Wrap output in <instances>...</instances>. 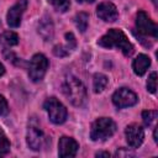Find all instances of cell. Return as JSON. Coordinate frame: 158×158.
Segmentation results:
<instances>
[{
	"instance_id": "4fadbf2b",
	"label": "cell",
	"mask_w": 158,
	"mask_h": 158,
	"mask_svg": "<svg viewBox=\"0 0 158 158\" xmlns=\"http://www.w3.org/2000/svg\"><path fill=\"white\" fill-rule=\"evenodd\" d=\"M149 65H151V59H149V57L146 56V54H138V56L135 58L133 63H132L133 72H135L137 75H143V74L147 72V69H148Z\"/></svg>"
},
{
	"instance_id": "7402d4cb",
	"label": "cell",
	"mask_w": 158,
	"mask_h": 158,
	"mask_svg": "<svg viewBox=\"0 0 158 158\" xmlns=\"http://www.w3.org/2000/svg\"><path fill=\"white\" fill-rule=\"evenodd\" d=\"M53 53L58 57H64L67 54H69V49L68 47H63V46H56L53 48Z\"/></svg>"
},
{
	"instance_id": "e0dca14e",
	"label": "cell",
	"mask_w": 158,
	"mask_h": 158,
	"mask_svg": "<svg viewBox=\"0 0 158 158\" xmlns=\"http://www.w3.org/2000/svg\"><path fill=\"white\" fill-rule=\"evenodd\" d=\"M89 16L88 14L85 12H79L75 17V23H77V27L79 28L80 32H85V30L88 28V23H89Z\"/></svg>"
},
{
	"instance_id": "7a4b0ae2",
	"label": "cell",
	"mask_w": 158,
	"mask_h": 158,
	"mask_svg": "<svg viewBox=\"0 0 158 158\" xmlns=\"http://www.w3.org/2000/svg\"><path fill=\"white\" fill-rule=\"evenodd\" d=\"M64 95L75 106H83L86 101V90L84 84L74 75H68L62 85Z\"/></svg>"
},
{
	"instance_id": "30bf717a",
	"label": "cell",
	"mask_w": 158,
	"mask_h": 158,
	"mask_svg": "<svg viewBox=\"0 0 158 158\" xmlns=\"http://www.w3.org/2000/svg\"><path fill=\"white\" fill-rule=\"evenodd\" d=\"M125 135H126V139H127V143L130 147L132 148H138L142 142H143V138H144V132H143V128L138 125H128L125 130Z\"/></svg>"
},
{
	"instance_id": "d4e9b609",
	"label": "cell",
	"mask_w": 158,
	"mask_h": 158,
	"mask_svg": "<svg viewBox=\"0 0 158 158\" xmlns=\"http://www.w3.org/2000/svg\"><path fill=\"white\" fill-rule=\"evenodd\" d=\"M115 156H116V157H122V156H133V154H132V153H130V152H125V151L121 148L120 151H117V152H116V154H115Z\"/></svg>"
},
{
	"instance_id": "5b68a950",
	"label": "cell",
	"mask_w": 158,
	"mask_h": 158,
	"mask_svg": "<svg viewBox=\"0 0 158 158\" xmlns=\"http://www.w3.org/2000/svg\"><path fill=\"white\" fill-rule=\"evenodd\" d=\"M46 111L48 112V117L53 123H63L67 118V109L64 105L58 101L56 98H49L43 104Z\"/></svg>"
},
{
	"instance_id": "8fae6325",
	"label": "cell",
	"mask_w": 158,
	"mask_h": 158,
	"mask_svg": "<svg viewBox=\"0 0 158 158\" xmlns=\"http://www.w3.org/2000/svg\"><path fill=\"white\" fill-rule=\"evenodd\" d=\"M78 148H79V144L74 138L67 137V136H63L62 138H59V143H58L59 157H75Z\"/></svg>"
},
{
	"instance_id": "6da1fadb",
	"label": "cell",
	"mask_w": 158,
	"mask_h": 158,
	"mask_svg": "<svg viewBox=\"0 0 158 158\" xmlns=\"http://www.w3.org/2000/svg\"><path fill=\"white\" fill-rule=\"evenodd\" d=\"M98 44L105 48H111V47H117L118 49L122 51L125 56H131L133 52V46L128 41L127 36L117 28H111L104 35L99 41Z\"/></svg>"
},
{
	"instance_id": "83f0119b",
	"label": "cell",
	"mask_w": 158,
	"mask_h": 158,
	"mask_svg": "<svg viewBox=\"0 0 158 158\" xmlns=\"http://www.w3.org/2000/svg\"><path fill=\"white\" fill-rule=\"evenodd\" d=\"M78 2H93L94 0H77Z\"/></svg>"
},
{
	"instance_id": "2e32d148",
	"label": "cell",
	"mask_w": 158,
	"mask_h": 158,
	"mask_svg": "<svg viewBox=\"0 0 158 158\" xmlns=\"http://www.w3.org/2000/svg\"><path fill=\"white\" fill-rule=\"evenodd\" d=\"M0 42L6 46H16L19 43V36L12 31H6L0 36Z\"/></svg>"
},
{
	"instance_id": "f546056e",
	"label": "cell",
	"mask_w": 158,
	"mask_h": 158,
	"mask_svg": "<svg viewBox=\"0 0 158 158\" xmlns=\"http://www.w3.org/2000/svg\"><path fill=\"white\" fill-rule=\"evenodd\" d=\"M152 1H153V2H154V4H157V0H152Z\"/></svg>"
},
{
	"instance_id": "484cf974",
	"label": "cell",
	"mask_w": 158,
	"mask_h": 158,
	"mask_svg": "<svg viewBox=\"0 0 158 158\" xmlns=\"http://www.w3.org/2000/svg\"><path fill=\"white\" fill-rule=\"evenodd\" d=\"M96 157H110V153L109 152H99V153H96Z\"/></svg>"
},
{
	"instance_id": "44dd1931",
	"label": "cell",
	"mask_w": 158,
	"mask_h": 158,
	"mask_svg": "<svg viewBox=\"0 0 158 158\" xmlns=\"http://www.w3.org/2000/svg\"><path fill=\"white\" fill-rule=\"evenodd\" d=\"M147 90L152 94L156 93L157 90V73L156 72H152L151 75L148 77V80H147Z\"/></svg>"
},
{
	"instance_id": "3957f363",
	"label": "cell",
	"mask_w": 158,
	"mask_h": 158,
	"mask_svg": "<svg viewBox=\"0 0 158 158\" xmlns=\"http://www.w3.org/2000/svg\"><path fill=\"white\" fill-rule=\"evenodd\" d=\"M116 131V125L110 117H100L91 125L90 137L93 141H104L111 137Z\"/></svg>"
},
{
	"instance_id": "ac0fdd59",
	"label": "cell",
	"mask_w": 158,
	"mask_h": 158,
	"mask_svg": "<svg viewBox=\"0 0 158 158\" xmlns=\"http://www.w3.org/2000/svg\"><path fill=\"white\" fill-rule=\"evenodd\" d=\"M48 2L57 10L60 12H64L69 9L70 6V0H48Z\"/></svg>"
},
{
	"instance_id": "277c9868",
	"label": "cell",
	"mask_w": 158,
	"mask_h": 158,
	"mask_svg": "<svg viewBox=\"0 0 158 158\" xmlns=\"http://www.w3.org/2000/svg\"><path fill=\"white\" fill-rule=\"evenodd\" d=\"M49 139L41 130V127L36 123H30L27 130V144L33 151H41L47 147Z\"/></svg>"
},
{
	"instance_id": "f1b7e54d",
	"label": "cell",
	"mask_w": 158,
	"mask_h": 158,
	"mask_svg": "<svg viewBox=\"0 0 158 158\" xmlns=\"http://www.w3.org/2000/svg\"><path fill=\"white\" fill-rule=\"evenodd\" d=\"M153 136H154V141L157 142V141H158V138H157V128L154 130V133H153Z\"/></svg>"
},
{
	"instance_id": "5bb4252c",
	"label": "cell",
	"mask_w": 158,
	"mask_h": 158,
	"mask_svg": "<svg viewBox=\"0 0 158 158\" xmlns=\"http://www.w3.org/2000/svg\"><path fill=\"white\" fill-rule=\"evenodd\" d=\"M53 32H54V28H53V23H52L51 19L43 17L38 23V33L42 36L43 40L48 41L53 37Z\"/></svg>"
},
{
	"instance_id": "52a82bcc",
	"label": "cell",
	"mask_w": 158,
	"mask_h": 158,
	"mask_svg": "<svg viewBox=\"0 0 158 158\" xmlns=\"http://www.w3.org/2000/svg\"><path fill=\"white\" fill-rule=\"evenodd\" d=\"M136 28L138 33L143 36H152L157 37L158 35V28L157 25L148 17V15L144 11H139L136 17Z\"/></svg>"
},
{
	"instance_id": "ba28073f",
	"label": "cell",
	"mask_w": 158,
	"mask_h": 158,
	"mask_svg": "<svg viewBox=\"0 0 158 158\" xmlns=\"http://www.w3.org/2000/svg\"><path fill=\"white\" fill-rule=\"evenodd\" d=\"M137 100H138L137 95L132 90H130L127 88H120L112 95V102L118 109L132 106V105H135L137 102Z\"/></svg>"
},
{
	"instance_id": "d6986e66",
	"label": "cell",
	"mask_w": 158,
	"mask_h": 158,
	"mask_svg": "<svg viewBox=\"0 0 158 158\" xmlns=\"http://www.w3.org/2000/svg\"><path fill=\"white\" fill-rule=\"evenodd\" d=\"M9 151H10V142L6 135L4 133V131L0 128V156L6 154Z\"/></svg>"
},
{
	"instance_id": "9c48e42d",
	"label": "cell",
	"mask_w": 158,
	"mask_h": 158,
	"mask_svg": "<svg viewBox=\"0 0 158 158\" xmlns=\"http://www.w3.org/2000/svg\"><path fill=\"white\" fill-rule=\"evenodd\" d=\"M27 7V0H17V2L7 11V25L10 27H19L21 23L22 14Z\"/></svg>"
},
{
	"instance_id": "8992f818",
	"label": "cell",
	"mask_w": 158,
	"mask_h": 158,
	"mask_svg": "<svg viewBox=\"0 0 158 158\" xmlns=\"http://www.w3.org/2000/svg\"><path fill=\"white\" fill-rule=\"evenodd\" d=\"M47 68H48V59L38 53V54H35L30 62V67H28V75H30V79L32 81H40L42 80V78L44 77L46 72H47Z\"/></svg>"
},
{
	"instance_id": "7c38bea8",
	"label": "cell",
	"mask_w": 158,
	"mask_h": 158,
	"mask_svg": "<svg viewBox=\"0 0 158 158\" xmlns=\"http://www.w3.org/2000/svg\"><path fill=\"white\" fill-rule=\"evenodd\" d=\"M96 14L101 20H104L106 22H114L118 17L117 9L112 2H102V4H100L98 6V9H96Z\"/></svg>"
},
{
	"instance_id": "4316f807",
	"label": "cell",
	"mask_w": 158,
	"mask_h": 158,
	"mask_svg": "<svg viewBox=\"0 0 158 158\" xmlns=\"http://www.w3.org/2000/svg\"><path fill=\"white\" fill-rule=\"evenodd\" d=\"M4 73H5V68H4V65L0 63V77H1Z\"/></svg>"
},
{
	"instance_id": "9a60e30c",
	"label": "cell",
	"mask_w": 158,
	"mask_h": 158,
	"mask_svg": "<svg viewBox=\"0 0 158 158\" xmlns=\"http://www.w3.org/2000/svg\"><path fill=\"white\" fill-rule=\"evenodd\" d=\"M94 91L95 93H101L106 85H107V77L101 74V73H96L94 75Z\"/></svg>"
},
{
	"instance_id": "cb8c5ba5",
	"label": "cell",
	"mask_w": 158,
	"mask_h": 158,
	"mask_svg": "<svg viewBox=\"0 0 158 158\" xmlns=\"http://www.w3.org/2000/svg\"><path fill=\"white\" fill-rule=\"evenodd\" d=\"M7 111H9V107H7V102H6L5 98L0 95V116H2V115H6V114H7Z\"/></svg>"
},
{
	"instance_id": "603a6c76",
	"label": "cell",
	"mask_w": 158,
	"mask_h": 158,
	"mask_svg": "<svg viewBox=\"0 0 158 158\" xmlns=\"http://www.w3.org/2000/svg\"><path fill=\"white\" fill-rule=\"evenodd\" d=\"M65 38H67V47L68 49H73L75 47V37L73 33H65Z\"/></svg>"
},
{
	"instance_id": "ffe728a7",
	"label": "cell",
	"mask_w": 158,
	"mask_h": 158,
	"mask_svg": "<svg viewBox=\"0 0 158 158\" xmlns=\"http://www.w3.org/2000/svg\"><path fill=\"white\" fill-rule=\"evenodd\" d=\"M142 118L146 126H151L153 121L157 118V111L156 110H147L142 112Z\"/></svg>"
}]
</instances>
